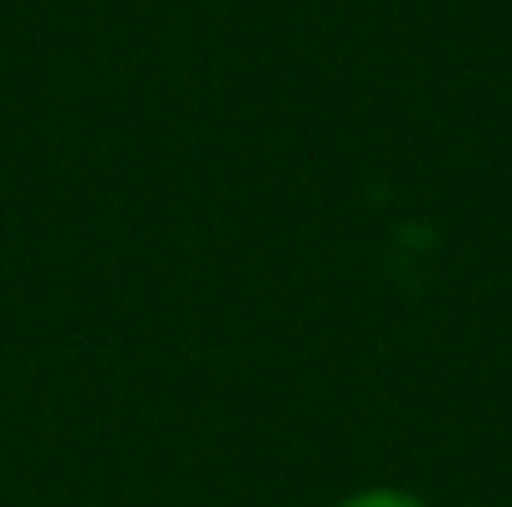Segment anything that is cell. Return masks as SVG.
<instances>
[{"instance_id": "obj_1", "label": "cell", "mask_w": 512, "mask_h": 507, "mask_svg": "<svg viewBox=\"0 0 512 507\" xmlns=\"http://www.w3.org/2000/svg\"><path fill=\"white\" fill-rule=\"evenodd\" d=\"M334 507H428V503L418 493H408V488H358V493L339 498Z\"/></svg>"}]
</instances>
